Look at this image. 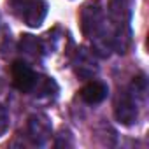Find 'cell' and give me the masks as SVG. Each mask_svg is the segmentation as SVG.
I'll return each instance as SVG.
<instances>
[{"mask_svg":"<svg viewBox=\"0 0 149 149\" xmlns=\"http://www.w3.org/2000/svg\"><path fill=\"white\" fill-rule=\"evenodd\" d=\"M146 91V81L144 77L135 79L132 83L130 90H125L119 93L114 107L116 119L123 125H133L139 118V100L144 97Z\"/></svg>","mask_w":149,"mask_h":149,"instance_id":"obj_1","label":"cell"},{"mask_svg":"<svg viewBox=\"0 0 149 149\" xmlns=\"http://www.w3.org/2000/svg\"><path fill=\"white\" fill-rule=\"evenodd\" d=\"M81 26H83V33L91 40H95V46L98 49L102 47V42L107 46V37H104V16L97 2H90L83 7Z\"/></svg>","mask_w":149,"mask_h":149,"instance_id":"obj_2","label":"cell"},{"mask_svg":"<svg viewBox=\"0 0 149 149\" xmlns=\"http://www.w3.org/2000/svg\"><path fill=\"white\" fill-rule=\"evenodd\" d=\"M13 6L18 11L19 18L33 28L40 26L47 14V4L44 0H16L13 2Z\"/></svg>","mask_w":149,"mask_h":149,"instance_id":"obj_3","label":"cell"},{"mask_svg":"<svg viewBox=\"0 0 149 149\" xmlns=\"http://www.w3.org/2000/svg\"><path fill=\"white\" fill-rule=\"evenodd\" d=\"M11 74H13V84L16 90H19L21 93H28L37 86V76L35 72L30 68L28 63L16 60L11 67Z\"/></svg>","mask_w":149,"mask_h":149,"instance_id":"obj_4","label":"cell"},{"mask_svg":"<svg viewBox=\"0 0 149 149\" xmlns=\"http://www.w3.org/2000/svg\"><path fill=\"white\" fill-rule=\"evenodd\" d=\"M28 137L33 144L42 146L51 137V123L44 114H32L28 119Z\"/></svg>","mask_w":149,"mask_h":149,"instance_id":"obj_5","label":"cell"},{"mask_svg":"<svg viewBox=\"0 0 149 149\" xmlns=\"http://www.w3.org/2000/svg\"><path fill=\"white\" fill-rule=\"evenodd\" d=\"M109 93V88L105 83L102 81H90L86 86H83L81 90V98L90 104V105H95V104H100L102 100H105Z\"/></svg>","mask_w":149,"mask_h":149,"instance_id":"obj_6","label":"cell"},{"mask_svg":"<svg viewBox=\"0 0 149 149\" xmlns=\"http://www.w3.org/2000/svg\"><path fill=\"white\" fill-rule=\"evenodd\" d=\"M7 128H9V112L2 104H0V137L7 132Z\"/></svg>","mask_w":149,"mask_h":149,"instance_id":"obj_7","label":"cell"}]
</instances>
